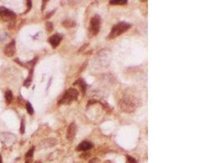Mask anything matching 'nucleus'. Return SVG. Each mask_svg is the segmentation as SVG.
I'll return each instance as SVG.
<instances>
[{
	"instance_id": "423d86ee",
	"label": "nucleus",
	"mask_w": 217,
	"mask_h": 163,
	"mask_svg": "<svg viewBox=\"0 0 217 163\" xmlns=\"http://www.w3.org/2000/svg\"><path fill=\"white\" fill-rule=\"evenodd\" d=\"M4 53L6 56L11 57L16 53V42L15 40H12L9 43L5 46L4 49Z\"/></svg>"
},
{
	"instance_id": "9b49d317",
	"label": "nucleus",
	"mask_w": 217,
	"mask_h": 163,
	"mask_svg": "<svg viewBox=\"0 0 217 163\" xmlns=\"http://www.w3.org/2000/svg\"><path fill=\"white\" fill-rule=\"evenodd\" d=\"M12 99H13V95L10 90H8L5 92V100H6V103L7 105L11 104L12 101Z\"/></svg>"
},
{
	"instance_id": "0eeeda50",
	"label": "nucleus",
	"mask_w": 217,
	"mask_h": 163,
	"mask_svg": "<svg viewBox=\"0 0 217 163\" xmlns=\"http://www.w3.org/2000/svg\"><path fill=\"white\" fill-rule=\"evenodd\" d=\"M76 130H77V127L76 125L74 122H72L69 125V127H68V130H67V134H66V138L69 140H72L76 134Z\"/></svg>"
},
{
	"instance_id": "f257e3e1",
	"label": "nucleus",
	"mask_w": 217,
	"mask_h": 163,
	"mask_svg": "<svg viewBox=\"0 0 217 163\" xmlns=\"http://www.w3.org/2000/svg\"><path fill=\"white\" fill-rule=\"evenodd\" d=\"M130 28V24H129L127 22H119L112 28L111 33H109L108 38H110V39L115 38L124 32H126L127 30H129Z\"/></svg>"
},
{
	"instance_id": "4be33fe9",
	"label": "nucleus",
	"mask_w": 217,
	"mask_h": 163,
	"mask_svg": "<svg viewBox=\"0 0 217 163\" xmlns=\"http://www.w3.org/2000/svg\"><path fill=\"white\" fill-rule=\"evenodd\" d=\"M0 163H3V160H2V156L0 155Z\"/></svg>"
},
{
	"instance_id": "2eb2a0df",
	"label": "nucleus",
	"mask_w": 217,
	"mask_h": 163,
	"mask_svg": "<svg viewBox=\"0 0 217 163\" xmlns=\"http://www.w3.org/2000/svg\"><path fill=\"white\" fill-rule=\"evenodd\" d=\"M110 4H114V5H124V4H127V1L125 0H120V1H116V0H114V1H110Z\"/></svg>"
},
{
	"instance_id": "f8f14e48",
	"label": "nucleus",
	"mask_w": 217,
	"mask_h": 163,
	"mask_svg": "<svg viewBox=\"0 0 217 163\" xmlns=\"http://www.w3.org/2000/svg\"><path fill=\"white\" fill-rule=\"evenodd\" d=\"M73 85H79L80 87H81V89H82V91H83V93L86 92V82L84 81L83 79H78L76 81L75 83L73 84Z\"/></svg>"
},
{
	"instance_id": "f03ea898",
	"label": "nucleus",
	"mask_w": 217,
	"mask_h": 163,
	"mask_svg": "<svg viewBox=\"0 0 217 163\" xmlns=\"http://www.w3.org/2000/svg\"><path fill=\"white\" fill-rule=\"evenodd\" d=\"M79 92L75 88H69L68 91L62 96V98L59 100V105H70L71 103L76 100L78 97Z\"/></svg>"
},
{
	"instance_id": "9d476101",
	"label": "nucleus",
	"mask_w": 217,
	"mask_h": 163,
	"mask_svg": "<svg viewBox=\"0 0 217 163\" xmlns=\"http://www.w3.org/2000/svg\"><path fill=\"white\" fill-rule=\"evenodd\" d=\"M33 152H34V147L31 148L25 154V163H32V159L33 157Z\"/></svg>"
},
{
	"instance_id": "ddd939ff",
	"label": "nucleus",
	"mask_w": 217,
	"mask_h": 163,
	"mask_svg": "<svg viewBox=\"0 0 217 163\" xmlns=\"http://www.w3.org/2000/svg\"><path fill=\"white\" fill-rule=\"evenodd\" d=\"M63 25L64 26H65L66 28H69V27H73V26H76L75 22L71 21H64L63 22Z\"/></svg>"
},
{
	"instance_id": "6e6552de",
	"label": "nucleus",
	"mask_w": 217,
	"mask_h": 163,
	"mask_svg": "<svg viewBox=\"0 0 217 163\" xmlns=\"http://www.w3.org/2000/svg\"><path fill=\"white\" fill-rule=\"evenodd\" d=\"M61 40H62L61 35H60V34H58V33H56V34L52 35V36L49 38V43H51V47H53V48H55V47H58L59 44L60 43Z\"/></svg>"
},
{
	"instance_id": "39448f33",
	"label": "nucleus",
	"mask_w": 217,
	"mask_h": 163,
	"mask_svg": "<svg viewBox=\"0 0 217 163\" xmlns=\"http://www.w3.org/2000/svg\"><path fill=\"white\" fill-rule=\"evenodd\" d=\"M0 16H2L4 21H11L16 18V15L9 9L4 7H0Z\"/></svg>"
},
{
	"instance_id": "a211bd4d",
	"label": "nucleus",
	"mask_w": 217,
	"mask_h": 163,
	"mask_svg": "<svg viewBox=\"0 0 217 163\" xmlns=\"http://www.w3.org/2000/svg\"><path fill=\"white\" fill-rule=\"evenodd\" d=\"M25 122H24V119L22 120L21 122V125H20V132H21V134H24L25 133Z\"/></svg>"
},
{
	"instance_id": "1a4fd4ad",
	"label": "nucleus",
	"mask_w": 217,
	"mask_h": 163,
	"mask_svg": "<svg viewBox=\"0 0 217 163\" xmlns=\"http://www.w3.org/2000/svg\"><path fill=\"white\" fill-rule=\"evenodd\" d=\"M94 147V144L90 141H83L81 142V144H78L77 148H76V150L77 151H87V150H90L92 148Z\"/></svg>"
},
{
	"instance_id": "7ed1b4c3",
	"label": "nucleus",
	"mask_w": 217,
	"mask_h": 163,
	"mask_svg": "<svg viewBox=\"0 0 217 163\" xmlns=\"http://www.w3.org/2000/svg\"><path fill=\"white\" fill-rule=\"evenodd\" d=\"M119 106L120 109L123 111L127 112H131L135 110L136 109V104L134 101V98L129 97V96H125L119 101Z\"/></svg>"
},
{
	"instance_id": "4468645a",
	"label": "nucleus",
	"mask_w": 217,
	"mask_h": 163,
	"mask_svg": "<svg viewBox=\"0 0 217 163\" xmlns=\"http://www.w3.org/2000/svg\"><path fill=\"white\" fill-rule=\"evenodd\" d=\"M26 109H27V111H28V112H29L30 115H33L34 111H33V106H32V105L29 102L26 103Z\"/></svg>"
},
{
	"instance_id": "6ab92c4d",
	"label": "nucleus",
	"mask_w": 217,
	"mask_h": 163,
	"mask_svg": "<svg viewBox=\"0 0 217 163\" xmlns=\"http://www.w3.org/2000/svg\"><path fill=\"white\" fill-rule=\"evenodd\" d=\"M128 163H137L136 160L134 159V157H128Z\"/></svg>"
},
{
	"instance_id": "aec40b11",
	"label": "nucleus",
	"mask_w": 217,
	"mask_h": 163,
	"mask_svg": "<svg viewBox=\"0 0 217 163\" xmlns=\"http://www.w3.org/2000/svg\"><path fill=\"white\" fill-rule=\"evenodd\" d=\"M27 4H28V10H30V8L32 7V2L31 1H27Z\"/></svg>"
},
{
	"instance_id": "412c9836",
	"label": "nucleus",
	"mask_w": 217,
	"mask_h": 163,
	"mask_svg": "<svg viewBox=\"0 0 217 163\" xmlns=\"http://www.w3.org/2000/svg\"><path fill=\"white\" fill-rule=\"evenodd\" d=\"M98 162V159L97 158H94V159H91L90 161V163H97Z\"/></svg>"
},
{
	"instance_id": "5701e85b",
	"label": "nucleus",
	"mask_w": 217,
	"mask_h": 163,
	"mask_svg": "<svg viewBox=\"0 0 217 163\" xmlns=\"http://www.w3.org/2000/svg\"><path fill=\"white\" fill-rule=\"evenodd\" d=\"M35 163H41V162H36Z\"/></svg>"
},
{
	"instance_id": "20e7f679",
	"label": "nucleus",
	"mask_w": 217,
	"mask_h": 163,
	"mask_svg": "<svg viewBox=\"0 0 217 163\" xmlns=\"http://www.w3.org/2000/svg\"><path fill=\"white\" fill-rule=\"evenodd\" d=\"M101 26V17L99 15H95L90 20V26L89 28V33L90 37L96 36L99 32Z\"/></svg>"
},
{
	"instance_id": "dca6fc26",
	"label": "nucleus",
	"mask_w": 217,
	"mask_h": 163,
	"mask_svg": "<svg viewBox=\"0 0 217 163\" xmlns=\"http://www.w3.org/2000/svg\"><path fill=\"white\" fill-rule=\"evenodd\" d=\"M31 81H32V76H29L27 79L25 81V83H24V86L26 87H29L30 86V84H31Z\"/></svg>"
},
{
	"instance_id": "f3484780",
	"label": "nucleus",
	"mask_w": 217,
	"mask_h": 163,
	"mask_svg": "<svg viewBox=\"0 0 217 163\" xmlns=\"http://www.w3.org/2000/svg\"><path fill=\"white\" fill-rule=\"evenodd\" d=\"M46 26H47V29L48 32H51L53 30V25L51 22H47L46 24Z\"/></svg>"
}]
</instances>
